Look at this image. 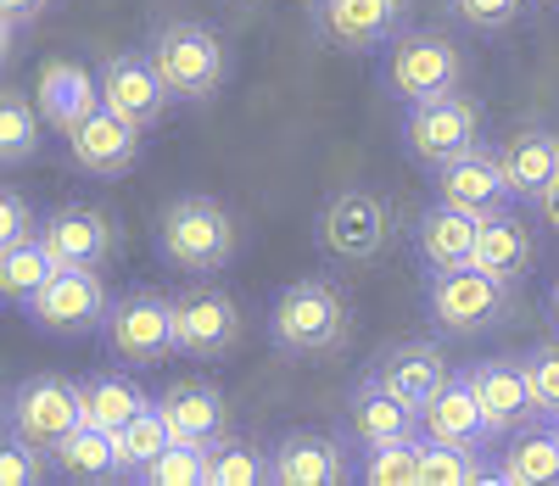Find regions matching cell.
I'll return each mask as SVG.
<instances>
[{"instance_id":"f546056e","label":"cell","mask_w":559,"mask_h":486,"mask_svg":"<svg viewBox=\"0 0 559 486\" xmlns=\"http://www.w3.org/2000/svg\"><path fill=\"white\" fill-rule=\"evenodd\" d=\"M168 448H174V430H168V419H163L157 403H146V408H140V414L118 430V459H123V475H129V481H140Z\"/></svg>"},{"instance_id":"cb8c5ba5","label":"cell","mask_w":559,"mask_h":486,"mask_svg":"<svg viewBox=\"0 0 559 486\" xmlns=\"http://www.w3.org/2000/svg\"><path fill=\"white\" fill-rule=\"evenodd\" d=\"M487 218L464 213L453 202H431L419 213V229H414V247L426 258V269H459V263H476V235H481Z\"/></svg>"},{"instance_id":"5bb4252c","label":"cell","mask_w":559,"mask_h":486,"mask_svg":"<svg viewBox=\"0 0 559 486\" xmlns=\"http://www.w3.org/2000/svg\"><path fill=\"white\" fill-rule=\"evenodd\" d=\"M168 102L174 95H168V84H163V73L146 51H112L102 62V107H112L118 118L152 129L168 112Z\"/></svg>"},{"instance_id":"277c9868","label":"cell","mask_w":559,"mask_h":486,"mask_svg":"<svg viewBox=\"0 0 559 486\" xmlns=\"http://www.w3.org/2000/svg\"><path fill=\"white\" fill-rule=\"evenodd\" d=\"M146 57L157 62L168 95L185 102V107L213 102L218 84H224V39L213 28H202V23H163V28H152Z\"/></svg>"},{"instance_id":"8fae6325","label":"cell","mask_w":559,"mask_h":486,"mask_svg":"<svg viewBox=\"0 0 559 486\" xmlns=\"http://www.w3.org/2000/svg\"><path fill=\"white\" fill-rule=\"evenodd\" d=\"M174 324H179V353L197 358V364H213V358H224L229 347L241 342V308L213 280H191L179 291L174 297Z\"/></svg>"},{"instance_id":"836d02e7","label":"cell","mask_w":559,"mask_h":486,"mask_svg":"<svg viewBox=\"0 0 559 486\" xmlns=\"http://www.w3.org/2000/svg\"><path fill=\"white\" fill-rule=\"evenodd\" d=\"M498 481V464H487L481 453H464V448H426V464H419V486H481Z\"/></svg>"},{"instance_id":"484cf974","label":"cell","mask_w":559,"mask_h":486,"mask_svg":"<svg viewBox=\"0 0 559 486\" xmlns=\"http://www.w3.org/2000/svg\"><path fill=\"white\" fill-rule=\"evenodd\" d=\"M498 481H509V486H554V481H559V436H554L548 419L515 430V436L503 442V453H498Z\"/></svg>"},{"instance_id":"5b68a950","label":"cell","mask_w":559,"mask_h":486,"mask_svg":"<svg viewBox=\"0 0 559 486\" xmlns=\"http://www.w3.org/2000/svg\"><path fill=\"white\" fill-rule=\"evenodd\" d=\"M313 235H319L324 258H336V263H376L392 247V208L369 185H347V190H336V197L319 208Z\"/></svg>"},{"instance_id":"83f0119b","label":"cell","mask_w":559,"mask_h":486,"mask_svg":"<svg viewBox=\"0 0 559 486\" xmlns=\"http://www.w3.org/2000/svg\"><path fill=\"white\" fill-rule=\"evenodd\" d=\"M476 263H481L487 274H498L503 285L526 280V274H532V263H537L526 224H521L515 213H503V218H487V224H481V235H476Z\"/></svg>"},{"instance_id":"d6a6232c","label":"cell","mask_w":559,"mask_h":486,"mask_svg":"<svg viewBox=\"0 0 559 486\" xmlns=\"http://www.w3.org/2000/svg\"><path fill=\"white\" fill-rule=\"evenodd\" d=\"M39 102H28L23 90H7V102H0V157H7V168L28 163L39 152Z\"/></svg>"},{"instance_id":"7bdbcfd3","label":"cell","mask_w":559,"mask_h":486,"mask_svg":"<svg viewBox=\"0 0 559 486\" xmlns=\"http://www.w3.org/2000/svg\"><path fill=\"white\" fill-rule=\"evenodd\" d=\"M548 319H554V330H559V280H554V291H548Z\"/></svg>"},{"instance_id":"f35d334b","label":"cell","mask_w":559,"mask_h":486,"mask_svg":"<svg viewBox=\"0 0 559 486\" xmlns=\"http://www.w3.org/2000/svg\"><path fill=\"white\" fill-rule=\"evenodd\" d=\"M526 369H532V386H537V398H543V414L559 419V342H537L526 353Z\"/></svg>"},{"instance_id":"8992f818","label":"cell","mask_w":559,"mask_h":486,"mask_svg":"<svg viewBox=\"0 0 559 486\" xmlns=\"http://www.w3.org/2000/svg\"><path fill=\"white\" fill-rule=\"evenodd\" d=\"M464 62H459V45L442 34H397L386 45V68L381 84L397 95L403 107L414 102H442V95H459Z\"/></svg>"},{"instance_id":"9a60e30c","label":"cell","mask_w":559,"mask_h":486,"mask_svg":"<svg viewBox=\"0 0 559 486\" xmlns=\"http://www.w3.org/2000/svg\"><path fill=\"white\" fill-rule=\"evenodd\" d=\"M403 12L408 0H319L313 17H319V34L342 45V51H386L403 28Z\"/></svg>"},{"instance_id":"7a4b0ae2","label":"cell","mask_w":559,"mask_h":486,"mask_svg":"<svg viewBox=\"0 0 559 486\" xmlns=\"http://www.w3.org/2000/svg\"><path fill=\"white\" fill-rule=\"evenodd\" d=\"M157 258L174 274L213 280L236 258V218L213 197H174L157 218Z\"/></svg>"},{"instance_id":"8d00e7d4","label":"cell","mask_w":559,"mask_h":486,"mask_svg":"<svg viewBox=\"0 0 559 486\" xmlns=\"http://www.w3.org/2000/svg\"><path fill=\"white\" fill-rule=\"evenodd\" d=\"M39 453L45 448H34V442H23V436L7 430V448H0V481L7 486H39L45 481V459Z\"/></svg>"},{"instance_id":"ba28073f","label":"cell","mask_w":559,"mask_h":486,"mask_svg":"<svg viewBox=\"0 0 559 486\" xmlns=\"http://www.w3.org/2000/svg\"><path fill=\"white\" fill-rule=\"evenodd\" d=\"M84 425V392H79V380L68 375H28L12 386V398H7V430L23 436V442L45 448L51 453L68 430Z\"/></svg>"},{"instance_id":"4dcf8cb0","label":"cell","mask_w":559,"mask_h":486,"mask_svg":"<svg viewBox=\"0 0 559 486\" xmlns=\"http://www.w3.org/2000/svg\"><path fill=\"white\" fill-rule=\"evenodd\" d=\"M426 448H431V436L426 430H414V436H397V442L386 448H369L358 475L369 486H419V464H426Z\"/></svg>"},{"instance_id":"4fadbf2b","label":"cell","mask_w":559,"mask_h":486,"mask_svg":"<svg viewBox=\"0 0 559 486\" xmlns=\"http://www.w3.org/2000/svg\"><path fill=\"white\" fill-rule=\"evenodd\" d=\"M464 375H471V386H476V398H481V408H487V419H492L498 442H509L515 430L548 419L537 386H532L526 358H481V364H471Z\"/></svg>"},{"instance_id":"ab89813d","label":"cell","mask_w":559,"mask_h":486,"mask_svg":"<svg viewBox=\"0 0 559 486\" xmlns=\"http://www.w3.org/2000/svg\"><path fill=\"white\" fill-rule=\"evenodd\" d=\"M34 235H39V218H34L28 197L23 190H7V197H0V252L23 247V240H34Z\"/></svg>"},{"instance_id":"7402d4cb","label":"cell","mask_w":559,"mask_h":486,"mask_svg":"<svg viewBox=\"0 0 559 486\" xmlns=\"http://www.w3.org/2000/svg\"><path fill=\"white\" fill-rule=\"evenodd\" d=\"M34 102H39V118L45 129L57 134H73L90 112L102 107V79L90 73L84 62H68V57H51L39 68V84H34Z\"/></svg>"},{"instance_id":"d4e9b609","label":"cell","mask_w":559,"mask_h":486,"mask_svg":"<svg viewBox=\"0 0 559 486\" xmlns=\"http://www.w3.org/2000/svg\"><path fill=\"white\" fill-rule=\"evenodd\" d=\"M498 157H503V168H509L515 197H521V202H537L543 190L559 179V129L526 123V129H515V134L498 145Z\"/></svg>"},{"instance_id":"d590c367","label":"cell","mask_w":559,"mask_h":486,"mask_svg":"<svg viewBox=\"0 0 559 486\" xmlns=\"http://www.w3.org/2000/svg\"><path fill=\"white\" fill-rule=\"evenodd\" d=\"M258 481H269V453L224 436V442L213 448V481L207 486H258Z\"/></svg>"},{"instance_id":"7c38bea8","label":"cell","mask_w":559,"mask_h":486,"mask_svg":"<svg viewBox=\"0 0 559 486\" xmlns=\"http://www.w3.org/2000/svg\"><path fill=\"white\" fill-rule=\"evenodd\" d=\"M431 190H437V202H453V208L476 213V218H503L509 208L521 202V197H515V185H509L503 157L492 152L487 140H481V145H471L464 157L442 163Z\"/></svg>"},{"instance_id":"b9f144b4","label":"cell","mask_w":559,"mask_h":486,"mask_svg":"<svg viewBox=\"0 0 559 486\" xmlns=\"http://www.w3.org/2000/svg\"><path fill=\"white\" fill-rule=\"evenodd\" d=\"M537 213H543V224H548V229H559V179L537 197Z\"/></svg>"},{"instance_id":"ffe728a7","label":"cell","mask_w":559,"mask_h":486,"mask_svg":"<svg viewBox=\"0 0 559 486\" xmlns=\"http://www.w3.org/2000/svg\"><path fill=\"white\" fill-rule=\"evenodd\" d=\"M269 481L274 486H336L347 481V442L324 430H286L269 448Z\"/></svg>"},{"instance_id":"4316f807","label":"cell","mask_w":559,"mask_h":486,"mask_svg":"<svg viewBox=\"0 0 559 486\" xmlns=\"http://www.w3.org/2000/svg\"><path fill=\"white\" fill-rule=\"evenodd\" d=\"M51 459H57V475H68V481H118L123 475L118 436L102 430V425H90V419L62 436V442L51 448Z\"/></svg>"},{"instance_id":"6da1fadb","label":"cell","mask_w":559,"mask_h":486,"mask_svg":"<svg viewBox=\"0 0 559 486\" xmlns=\"http://www.w3.org/2000/svg\"><path fill=\"white\" fill-rule=\"evenodd\" d=\"M269 342L286 358H336L353 342V303L331 280H292L269 308Z\"/></svg>"},{"instance_id":"e575fe53","label":"cell","mask_w":559,"mask_h":486,"mask_svg":"<svg viewBox=\"0 0 559 486\" xmlns=\"http://www.w3.org/2000/svg\"><path fill=\"white\" fill-rule=\"evenodd\" d=\"M140 481H152V486H207V481H213V448L174 442Z\"/></svg>"},{"instance_id":"30bf717a","label":"cell","mask_w":559,"mask_h":486,"mask_svg":"<svg viewBox=\"0 0 559 486\" xmlns=\"http://www.w3.org/2000/svg\"><path fill=\"white\" fill-rule=\"evenodd\" d=\"M107 313H112V297L96 269H57L34 291L28 303V319L45 330V335H90V330H107Z\"/></svg>"},{"instance_id":"44dd1931","label":"cell","mask_w":559,"mask_h":486,"mask_svg":"<svg viewBox=\"0 0 559 486\" xmlns=\"http://www.w3.org/2000/svg\"><path fill=\"white\" fill-rule=\"evenodd\" d=\"M369 375H376L386 392L408 408H426L442 386L453 380L448 358L437 342H392L386 353H376V364H369Z\"/></svg>"},{"instance_id":"2e32d148","label":"cell","mask_w":559,"mask_h":486,"mask_svg":"<svg viewBox=\"0 0 559 486\" xmlns=\"http://www.w3.org/2000/svg\"><path fill=\"white\" fill-rule=\"evenodd\" d=\"M419 430L431 436V442H442V448H464V453H487L498 436H492V419H487V408H481V398H476V386H471V375H453L442 392L419 408Z\"/></svg>"},{"instance_id":"603a6c76","label":"cell","mask_w":559,"mask_h":486,"mask_svg":"<svg viewBox=\"0 0 559 486\" xmlns=\"http://www.w3.org/2000/svg\"><path fill=\"white\" fill-rule=\"evenodd\" d=\"M168 430H174V442H191V448H218L224 442V392L207 380H179L168 386V392L157 398Z\"/></svg>"},{"instance_id":"9c48e42d","label":"cell","mask_w":559,"mask_h":486,"mask_svg":"<svg viewBox=\"0 0 559 486\" xmlns=\"http://www.w3.org/2000/svg\"><path fill=\"white\" fill-rule=\"evenodd\" d=\"M481 145V107L471 95H442V102H414L403 112V152L426 163L431 174L453 157Z\"/></svg>"},{"instance_id":"ac0fdd59","label":"cell","mask_w":559,"mask_h":486,"mask_svg":"<svg viewBox=\"0 0 559 486\" xmlns=\"http://www.w3.org/2000/svg\"><path fill=\"white\" fill-rule=\"evenodd\" d=\"M414 430H419V408L397 403L376 375H364L353 386V398L342 408V442H353L358 453H369V448H386V442L414 436Z\"/></svg>"},{"instance_id":"74e56055","label":"cell","mask_w":559,"mask_h":486,"mask_svg":"<svg viewBox=\"0 0 559 486\" xmlns=\"http://www.w3.org/2000/svg\"><path fill=\"white\" fill-rule=\"evenodd\" d=\"M448 7H453L459 23H471L481 34H498V28H509V23L521 17L526 0H448Z\"/></svg>"},{"instance_id":"52a82bcc","label":"cell","mask_w":559,"mask_h":486,"mask_svg":"<svg viewBox=\"0 0 559 486\" xmlns=\"http://www.w3.org/2000/svg\"><path fill=\"white\" fill-rule=\"evenodd\" d=\"M107 347L123 369H157L179 353V324H174V297L157 291H129L107 313Z\"/></svg>"},{"instance_id":"60d3db41","label":"cell","mask_w":559,"mask_h":486,"mask_svg":"<svg viewBox=\"0 0 559 486\" xmlns=\"http://www.w3.org/2000/svg\"><path fill=\"white\" fill-rule=\"evenodd\" d=\"M45 7H51V0H0V23H7V45L17 39V28H23V23H39V17H45Z\"/></svg>"},{"instance_id":"3957f363","label":"cell","mask_w":559,"mask_h":486,"mask_svg":"<svg viewBox=\"0 0 559 486\" xmlns=\"http://www.w3.org/2000/svg\"><path fill=\"white\" fill-rule=\"evenodd\" d=\"M509 285L487 274L481 263H459V269H431L426 280V319L442 335H487L509 319Z\"/></svg>"},{"instance_id":"ee69618b","label":"cell","mask_w":559,"mask_h":486,"mask_svg":"<svg viewBox=\"0 0 559 486\" xmlns=\"http://www.w3.org/2000/svg\"><path fill=\"white\" fill-rule=\"evenodd\" d=\"M548 425H554V436H559V419H548Z\"/></svg>"},{"instance_id":"f1b7e54d","label":"cell","mask_w":559,"mask_h":486,"mask_svg":"<svg viewBox=\"0 0 559 486\" xmlns=\"http://www.w3.org/2000/svg\"><path fill=\"white\" fill-rule=\"evenodd\" d=\"M79 392H84V419H90V425H102V430H112V436L152 403L123 369H96V375H84V380H79Z\"/></svg>"},{"instance_id":"d6986e66","label":"cell","mask_w":559,"mask_h":486,"mask_svg":"<svg viewBox=\"0 0 559 486\" xmlns=\"http://www.w3.org/2000/svg\"><path fill=\"white\" fill-rule=\"evenodd\" d=\"M68 157H73V168L96 174V179H123L140 157V123L118 118L112 107H96L68 134Z\"/></svg>"},{"instance_id":"e0dca14e","label":"cell","mask_w":559,"mask_h":486,"mask_svg":"<svg viewBox=\"0 0 559 486\" xmlns=\"http://www.w3.org/2000/svg\"><path fill=\"white\" fill-rule=\"evenodd\" d=\"M39 247L57 258V269H102L112 258V218L102 208L68 202L39 218Z\"/></svg>"},{"instance_id":"1f68e13d","label":"cell","mask_w":559,"mask_h":486,"mask_svg":"<svg viewBox=\"0 0 559 486\" xmlns=\"http://www.w3.org/2000/svg\"><path fill=\"white\" fill-rule=\"evenodd\" d=\"M51 274H57V258L39 247V235L23 240V247H7V252H0V297L17 303V308H28L34 291L51 280Z\"/></svg>"}]
</instances>
